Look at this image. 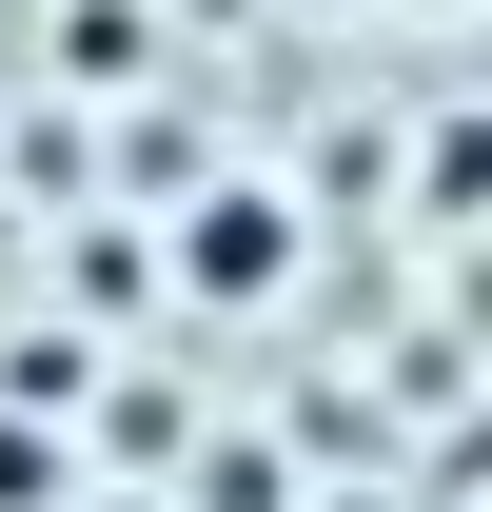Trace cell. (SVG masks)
<instances>
[{
    "mask_svg": "<svg viewBox=\"0 0 492 512\" xmlns=\"http://www.w3.org/2000/svg\"><path fill=\"white\" fill-rule=\"evenodd\" d=\"M60 512H99V493H60Z\"/></svg>",
    "mask_w": 492,
    "mask_h": 512,
    "instance_id": "obj_3",
    "label": "cell"
},
{
    "mask_svg": "<svg viewBox=\"0 0 492 512\" xmlns=\"http://www.w3.org/2000/svg\"><path fill=\"white\" fill-rule=\"evenodd\" d=\"M178 256H197V296H276V256H296V217H276V197H197V217H178Z\"/></svg>",
    "mask_w": 492,
    "mask_h": 512,
    "instance_id": "obj_1",
    "label": "cell"
},
{
    "mask_svg": "<svg viewBox=\"0 0 492 512\" xmlns=\"http://www.w3.org/2000/svg\"><path fill=\"white\" fill-rule=\"evenodd\" d=\"M79 493V453H60V414H20V394H0V512H60Z\"/></svg>",
    "mask_w": 492,
    "mask_h": 512,
    "instance_id": "obj_2",
    "label": "cell"
}]
</instances>
